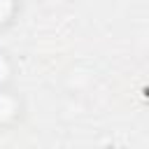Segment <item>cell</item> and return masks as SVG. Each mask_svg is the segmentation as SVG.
<instances>
[{"label": "cell", "instance_id": "cell-1", "mask_svg": "<svg viewBox=\"0 0 149 149\" xmlns=\"http://www.w3.org/2000/svg\"><path fill=\"white\" fill-rule=\"evenodd\" d=\"M26 98L23 93L12 84V86H0V133H9L19 128L26 121Z\"/></svg>", "mask_w": 149, "mask_h": 149}, {"label": "cell", "instance_id": "cell-2", "mask_svg": "<svg viewBox=\"0 0 149 149\" xmlns=\"http://www.w3.org/2000/svg\"><path fill=\"white\" fill-rule=\"evenodd\" d=\"M21 12H23L21 2H16V0H0V35L16 26Z\"/></svg>", "mask_w": 149, "mask_h": 149}, {"label": "cell", "instance_id": "cell-3", "mask_svg": "<svg viewBox=\"0 0 149 149\" xmlns=\"http://www.w3.org/2000/svg\"><path fill=\"white\" fill-rule=\"evenodd\" d=\"M14 74H16L14 58L5 49H0V86H12L14 84Z\"/></svg>", "mask_w": 149, "mask_h": 149}]
</instances>
